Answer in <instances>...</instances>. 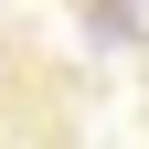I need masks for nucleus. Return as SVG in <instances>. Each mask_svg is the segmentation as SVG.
<instances>
[]
</instances>
